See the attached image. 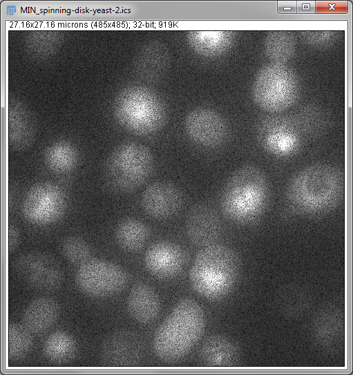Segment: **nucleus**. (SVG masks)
Wrapping results in <instances>:
<instances>
[{
    "mask_svg": "<svg viewBox=\"0 0 353 375\" xmlns=\"http://www.w3.org/2000/svg\"><path fill=\"white\" fill-rule=\"evenodd\" d=\"M187 41L198 54L214 57L229 50L235 39L232 31H189Z\"/></svg>",
    "mask_w": 353,
    "mask_h": 375,
    "instance_id": "nucleus-22",
    "label": "nucleus"
},
{
    "mask_svg": "<svg viewBox=\"0 0 353 375\" xmlns=\"http://www.w3.org/2000/svg\"><path fill=\"white\" fill-rule=\"evenodd\" d=\"M312 332L318 347L327 352L335 351L343 336V313L334 306L323 307L313 320Z\"/></svg>",
    "mask_w": 353,
    "mask_h": 375,
    "instance_id": "nucleus-17",
    "label": "nucleus"
},
{
    "mask_svg": "<svg viewBox=\"0 0 353 375\" xmlns=\"http://www.w3.org/2000/svg\"><path fill=\"white\" fill-rule=\"evenodd\" d=\"M200 358L208 366L231 367L240 360V350L237 343L220 334L208 336L200 349Z\"/></svg>",
    "mask_w": 353,
    "mask_h": 375,
    "instance_id": "nucleus-18",
    "label": "nucleus"
},
{
    "mask_svg": "<svg viewBox=\"0 0 353 375\" xmlns=\"http://www.w3.org/2000/svg\"><path fill=\"white\" fill-rule=\"evenodd\" d=\"M131 316L141 323L155 320L160 311V301L155 290L144 282H139L131 289L127 300Z\"/></svg>",
    "mask_w": 353,
    "mask_h": 375,
    "instance_id": "nucleus-19",
    "label": "nucleus"
},
{
    "mask_svg": "<svg viewBox=\"0 0 353 375\" xmlns=\"http://www.w3.org/2000/svg\"><path fill=\"white\" fill-rule=\"evenodd\" d=\"M64 256L72 264L82 266L93 259V250L84 239L68 236L61 243Z\"/></svg>",
    "mask_w": 353,
    "mask_h": 375,
    "instance_id": "nucleus-28",
    "label": "nucleus"
},
{
    "mask_svg": "<svg viewBox=\"0 0 353 375\" xmlns=\"http://www.w3.org/2000/svg\"><path fill=\"white\" fill-rule=\"evenodd\" d=\"M183 196L180 189L167 182H157L143 191L141 204L151 217L165 218L175 213L181 207Z\"/></svg>",
    "mask_w": 353,
    "mask_h": 375,
    "instance_id": "nucleus-15",
    "label": "nucleus"
},
{
    "mask_svg": "<svg viewBox=\"0 0 353 375\" xmlns=\"http://www.w3.org/2000/svg\"><path fill=\"white\" fill-rule=\"evenodd\" d=\"M46 163L55 172H66L77 163V154L70 146L57 144L48 148L46 153Z\"/></svg>",
    "mask_w": 353,
    "mask_h": 375,
    "instance_id": "nucleus-26",
    "label": "nucleus"
},
{
    "mask_svg": "<svg viewBox=\"0 0 353 375\" xmlns=\"http://www.w3.org/2000/svg\"><path fill=\"white\" fill-rule=\"evenodd\" d=\"M59 315L57 302L47 297L32 300L23 316V325L31 333L41 334L49 329Z\"/></svg>",
    "mask_w": 353,
    "mask_h": 375,
    "instance_id": "nucleus-20",
    "label": "nucleus"
},
{
    "mask_svg": "<svg viewBox=\"0 0 353 375\" xmlns=\"http://www.w3.org/2000/svg\"><path fill=\"white\" fill-rule=\"evenodd\" d=\"M316 2L313 1H296V12L298 13H314L316 12Z\"/></svg>",
    "mask_w": 353,
    "mask_h": 375,
    "instance_id": "nucleus-31",
    "label": "nucleus"
},
{
    "mask_svg": "<svg viewBox=\"0 0 353 375\" xmlns=\"http://www.w3.org/2000/svg\"><path fill=\"white\" fill-rule=\"evenodd\" d=\"M153 157L144 146L126 143L111 155L104 167V178L111 189L125 192L142 184L153 169Z\"/></svg>",
    "mask_w": 353,
    "mask_h": 375,
    "instance_id": "nucleus-5",
    "label": "nucleus"
},
{
    "mask_svg": "<svg viewBox=\"0 0 353 375\" xmlns=\"http://www.w3.org/2000/svg\"><path fill=\"white\" fill-rule=\"evenodd\" d=\"M67 206L66 195L57 184L42 181L32 185L25 195L21 211L35 224H49L60 219Z\"/></svg>",
    "mask_w": 353,
    "mask_h": 375,
    "instance_id": "nucleus-8",
    "label": "nucleus"
},
{
    "mask_svg": "<svg viewBox=\"0 0 353 375\" xmlns=\"http://www.w3.org/2000/svg\"><path fill=\"white\" fill-rule=\"evenodd\" d=\"M149 235V227L142 221L133 218L122 221L115 231L118 244L123 249L130 251L141 249Z\"/></svg>",
    "mask_w": 353,
    "mask_h": 375,
    "instance_id": "nucleus-23",
    "label": "nucleus"
},
{
    "mask_svg": "<svg viewBox=\"0 0 353 375\" xmlns=\"http://www.w3.org/2000/svg\"><path fill=\"white\" fill-rule=\"evenodd\" d=\"M20 239L18 227L14 224H10L8 228V247L9 252H12L17 247Z\"/></svg>",
    "mask_w": 353,
    "mask_h": 375,
    "instance_id": "nucleus-29",
    "label": "nucleus"
},
{
    "mask_svg": "<svg viewBox=\"0 0 353 375\" xmlns=\"http://www.w3.org/2000/svg\"><path fill=\"white\" fill-rule=\"evenodd\" d=\"M76 352L75 340L64 331L53 333L44 345V355L49 360L55 363H64L70 360Z\"/></svg>",
    "mask_w": 353,
    "mask_h": 375,
    "instance_id": "nucleus-24",
    "label": "nucleus"
},
{
    "mask_svg": "<svg viewBox=\"0 0 353 375\" xmlns=\"http://www.w3.org/2000/svg\"><path fill=\"white\" fill-rule=\"evenodd\" d=\"M278 12L282 14H294L296 12V1H282L278 2Z\"/></svg>",
    "mask_w": 353,
    "mask_h": 375,
    "instance_id": "nucleus-30",
    "label": "nucleus"
},
{
    "mask_svg": "<svg viewBox=\"0 0 353 375\" xmlns=\"http://www.w3.org/2000/svg\"><path fill=\"white\" fill-rule=\"evenodd\" d=\"M144 344L136 332L122 329L111 334L103 342L101 358L104 364L112 367L135 366L140 363Z\"/></svg>",
    "mask_w": 353,
    "mask_h": 375,
    "instance_id": "nucleus-12",
    "label": "nucleus"
},
{
    "mask_svg": "<svg viewBox=\"0 0 353 375\" xmlns=\"http://www.w3.org/2000/svg\"><path fill=\"white\" fill-rule=\"evenodd\" d=\"M76 282L85 294L104 297L123 290L128 284V276L124 269L112 262L92 259L80 266Z\"/></svg>",
    "mask_w": 353,
    "mask_h": 375,
    "instance_id": "nucleus-10",
    "label": "nucleus"
},
{
    "mask_svg": "<svg viewBox=\"0 0 353 375\" xmlns=\"http://www.w3.org/2000/svg\"><path fill=\"white\" fill-rule=\"evenodd\" d=\"M115 113L122 125L144 134L162 127L166 115L161 100L150 91L139 88L127 90L120 95Z\"/></svg>",
    "mask_w": 353,
    "mask_h": 375,
    "instance_id": "nucleus-6",
    "label": "nucleus"
},
{
    "mask_svg": "<svg viewBox=\"0 0 353 375\" xmlns=\"http://www.w3.org/2000/svg\"><path fill=\"white\" fill-rule=\"evenodd\" d=\"M185 131L190 139L204 147H216L228 137L225 120L217 112L209 108H196L190 111L184 120Z\"/></svg>",
    "mask_w": 353,
    "mask_h": 375,
    "instance_id": "nucleus-11",
    "label": "nucleus"
},
{
    "mask_svg": "<svg viewBox=\"0 0 353 375\" xmlns=\"http://www.w3.org/2000/svg\"><path fill=\"white\" fill-rule=\"evenodd\" d=\"M270 199V184L259 167L247 164L236 169L227 180L220 195L223 213L233 220L249 222L266 210Z\"/></svg>",
    "mask_w": 353,
    "mask_h": 375,
    "instance_id": "nucleus-2",
    "label": "nucleus"
},
{
    "mask_svg": "<svg viewBox=\"0 0 353 375\" xmlns=\"http://www.w3.org/2000/svg\"><path fill=\"white\" fill-rule=\"evenodd\" d=\"M23 325L12 323L8 328V356L10 360L23 358L31 349L33 339Z\"/></svg>",
    "mask_w": 353,
    "mask_h": 375,
    "instance_id": "nucleus-25",
    "label": "nucleus"
},
{
    "mask_svg": "<svg viewBox=\"0 0 353 375\" xmlns=\"http://www.w3.org/2000/svg\"><path fill=\"white\" fill-rule=\"evenodd\" d=\"M204 327L205 316L199 304L190 298L180 300L156 331L155 354L169 362L182 358L200 340Z\"/></svg>",
    "mask_w": 353,
    "mask_h": 375,
    "instance_id": "nucleus-3",
    "label": "nucleus"
},
{
    "mask_svg": "<svg viewBox=\"0 0 353 375\" xmlns=\"http://www.w3.org/2000/svg\"><path fill=\"white\" fill-rule=\"evenodd\" d=\"M265 46L270 59L276 61H285L294 55V37L288 32H275L267 38Z\"/></svg>",
    "mask_w": 353,
    "mask_h": 375,
    "instance_id": "nucleus-27",
    "label": "nucleus"
},
{
    "mask_svg": "<svg viewBox=\"0 0 353 375\" xmlns=\"http://www.w3.org/2000/svg\"><path fill=\"white\" fill-rule=\"evenodd\" d=\"M12 267L18 278L28 286L41 291L59 289L64 280L59 262L44 252L32 251L16 258Z\"/></svg>",
    "mask_w": 353,
    "mask_h": 375,
    "instance_id": "nucleus-9",
    "label": "nucleus"
},
{
    "mask_svg": "<svg viewBox=\"0 0 353 375\" xmlns=\"http://www.w3.org/2000/svg\"><path fill=\"white\" fill-rule=\"evenodd\" d=\"M240 269V259L231 248L214 244L198 253L189 273L193 289L209 300L225 297L234 286Z\"/></svg>",
    "mask_w": 353,
    "mask_h": 375,
    "instance_id": "nucleus-4",
    "label": "nucleus"
},
{
    "mask_svg": "<svg viewBox=\"0 0 353 375\" xmlns=\"http://www.w3.org/2000/svg\"><path fill=\"white\" fill-rule=\"evenodd\" d=\"M222 231L221 220L216 212L204 204L195 206L186 221L189 240L201 248L216 244Z\"/></svg>",
    "mask_w": 353,
    "mask_h": 375,
    "instance_id": "nucleus-16",
    "label": "nucleus"
},
{
    "mask_svg": "<svg viewBox=\"0 0 353 375\" xmlns=\"http://www.w3.org/2000/svg\"><path fill=\"white\" fill-rule=\"evenodd\" d=\"M187 260V253L181 247L166 241L152 244L144 256L147 269L160 278H169L178 274Z\"/></svg>",
    "mask_w": 353,
    "mask_h": 375,
    "instance_id": "nucleus-14",
    "label": "nucleus"
},
{
    "mask_svg": "<svg viewBox=\"0 0 353 375\" xmlns=\"http://www.w3.org/2000/svg\"><path fill=\"white\" fill-rule=\"evenodd\" d=\"M344 175L327 164H314L296 172L289 180L284 195L286 211L314 215L334 209L344 195Z\"/></svg>",
    "mask_w": 353,
    "mask_h": 375,
    "instance_id": "nucleus-1",
    "label": "nucleus"
},
{
    "mask_svg": "<svg viewBox=\"0 0 353 375\" xmlns=\"http://www.w3.org/2000/svg\"><path fill=\"white\" fill-rule=\"evenodd\" d=\"M277 311L286 318H295L305 315L312 305L309 290L298 284L283 287L276 298Z\"/></svg>",
    "mask_w": 353,
    "mask_h": 375,
    "instance_id": "nucleus-21",
    "label": "nucleus"
},
{
    "mask_svg": "<svg viewBox=\"0 0 353 375\" xmlns=\"http://www.w3.org/2000/svg\"><path fill=\"white\" fill-rule=\"evenodd\" d=\"M304 132L296 119V124L285 119H269L259 127L258 137L271 153L284 156L292 153L300 143V133Z\"/></svg>",
    "mask_w": 353,
    "mask_h": 375,
    "instance_id": "nucleus-13",
    "label": "nucleus"
},
{
    "mask_svg": "<svg viewBox=\"0 0 353 375\" xmlns=\"http://www.w3.org/2000/svg\"><path fill=\"white\" fill-rule=\"evenodd\" d=\"M298 84L292 70L280 63L266 66L254 81L252 95L262 108L278 112L290 106L296 100Z\"/></svg>",
    "mask_w": 353,
    "mask_h": 375,
    "instance_id": "nucleus-7",
    "label": "nucleus"
}]
</instances>
